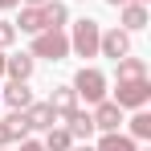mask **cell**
<instances>
[{"instance_id":"obj_4","label":"cell","mask_w":151,"mask_h":151,"mask_svg":"<svg viewBox=\"0 0 151 151\" xmlns=\"http://www.w3.org/2000/svg\"><path fill=\"white\" fill-rule=\"evenodd\" d=\"M151 98V82L147 78H135V82H119V90H114V102L119 106H143V102Z\"/></svg>"},{"instance_id":"obj_11","label":"cell","mask_w":151,"mask_h":151,"mask_svg":"<svg viewBox=\"0 0 151 151\" xmlns=\"http://www.w3.org/2000/svg\"><path fill=\"white\" fill-rule=\"evenodd\" d=\"M0 98L8 102L12 110H25L29 102H33V94H29V86H25V82H8V86L0 90Z\"/></svg>"},{"instance_id":"obj_7","label":"cell","mask_w":151,"mask_h":151,"mask_svg":"<svg viewBox=\"0 0 151 151\" xmlns=\"http://www.w3.org/2000/svg\"><path fill=\"white\" fill-rule=\"evenodd\" d=\"M21 114H25L29 131H49V127L57 123V114L49 110V102H29V106L21 110Z\"/></svg>"},{"instance_id":"obj_25","label":"cell","mask_w":151,"mask_h":151,"mask_svg":"<svg viewBox=\"0 0 151 151\" xmlns=\"http://www.w3.org/2000/svg\"><path fill=\"white\" fill-rule=\"evenodd\" d=\"M29 4H49V0H29Z\"/></svg>"},{"instance_id":"obj_5","label":"cell","mask_w":151,"mask_h":151,"mask_svg":"<svg viewBox=\"0 0 151 151\" xmlns=\"http://www.w3.org/2000/svg\"><path fill=\"white\" fill-rule=\"evenodd\" d=\"M98 53L110 57V61L127 57V53H131V33H127V29H110V33H102V37H98Z\"/></svg>"},{"instance_id":"obj_16","label":"cell","mask_w":151,"mask_h":151,"mask_svg":"<svg viewBox=\"0 0 151 151\" xmlns=\"http://www.w3.org/2000/svg\"><path fill=\"white\" fill-rule=\"evenodd\" d=\"M94 151H135V139L131 135H119V131H106Z\"/></svg>"},{"instance_id":"obj_21","label":"cell","mask_w":151,"mask_h":151,"mask_svg":"<svg viewBox=\"0 0 151 151\" xmlns=\"http://www.w3.org/2000/svg\"><path fill=\"white\" fill-rule=\"evenodd\" d=\"M21 151H45V143H33V139H21Z\"/></svg>"},{"instance_id":"obj_2","label":"cell","mask_w":151,"mask_h":151,"mask_svg":"<svg viewBox=\"0 0 151 151\" xmlns=\"http://www.w3.org/2000/svg\"><path fill=\"white\" fill-rule=\"evenodd\" d=\"M98 37H102L98 21H78L74 37H70V49H74L78 57H98Z\"/></svg>"},{"instance_id":"obj_13","label":"cell","mask_w":151,"mask_h":151,"mask_svg":"<svg viewBox=\"0 0 151 151\" xmlns=\"http://www.w3.org/2000/svg\"><path fill=\"white\" fill-rule=\"evenodd\" d=\"M123 29L127 33L147 29V8H143V4H123Z\"/></svg>"},{"instance_id":"obj_27","label":"cell","mask_w":151,"mask_h":151,"mask_svg":"<svg viewBox=\"0 0 151 151\" xmlns=\"http://www.w3.org/2000/svg\"><path fill=\"white\" fill-rule=\"evenodd\" d=\"M0 151H4V147H0Z\"/></svg>"},{"instance_id":"obj_22","label":"cell","mask_w":151,"mask_h":151,"mask_svg":"<svg viewBox=\"0 0 151 151\" xmlns=\"http://www.w3.org/2000/svg\"><path fill=\"white\" fill-rule=\"evenodd\" d=\"M110 4L119 8V4H147V0H110Z\"/></svg>"},{"instance_id":"obj_10","label":"cell","mask_w":151,"mask_h":151,"mask_svg":"<svg viewBox=\"0 0 151 151\" xmlns=\"http://www.w3.org/2000/svg\"><path fill=\"white\" fill-rule=\"evenodd\" d=\"M4 74L12 82H29L33 74V53H17V57H4Z\"/></svg>"},{"instance_id":"obj_15","label":"cell","mask_w":151,"mask_h":151,"mask_svg":"<svg viewBox=\"0 0 151 151\" xmlns=\"http://www.w3.org/2000/svg\"><path fill=\"white\" fill-rule=\"evenodd\" d=\"M114 65H119V82H135V78H147V65H143V57H119Z\"/></svg>"},{"instance_id":"obj_8","label":"cell","mask_w":151,"mask_h":151,"mask_svg":"<svg viewBox=\"0 0 151 151\" xmlns=\"http://www.w3.org/2000/svg\"><path fill=\"white\" fill-rule=\"evenodd\" d=\"M49 110L57 114V119H65L70 110H78V94H74V86H57L49 94Z\"/></svg>"},{"instance_id":"obj_20","label":"cell","mask_w":151,"mask_h":151,"mask_svg":"<svg viewBox=\"0 0 151 151\" xmlns=\"http://www.w3.org/2000/svg\"><path fill=\"white\" fill-rule=\"evenodd\" d=\"M12 41H17V25L12 21H0V49H8Z\"/></svg>"},{"instance_id":"obj_1","label":"cell","mask_w":151,"mask_h":151,"mask_svg":"<svg viewBox=\"0 0 151 151\" xmlns=\"http://www.w3.org/2000/svg\"><path fill=\"white\" fill-rule=\"evenodd\" d=\"M70 53V37L61 29H41L33 33V57H49V61H61Z\"/></svg>"},{"instance_id":"obj_3","label":"cell","mask_w":151,"mask_h":151,"mask_svg":"<svg viewBox=\"0 0 151 151\" xmlns=\"http://www.w3.org/2000/svg\"><path fill=\"white\" fill-rule=\"evenodd\" d=\"M74 94L86 102H102L106 98V78L98 74V70H82V74L74 78Z\"/></svg>"},{"instance_id":"obj_24","label":"cell","mask_w":151,"mask_h":151,"mask_svg":"<svg viewBox=\"0 0 151 151\" xmlns=\"http://www.w3.org/2000/svg\"><path fill=\"white\" fill-rule=\"evenodd\" d=\"M70 151H94V147H70Z\"/></svg>"},{"instance_id":"obj_6","label":"cell","mask_w":151,"mask_h":151,"mask_svg":"<svg viewBox=\"0 0 151 151\" xmlns=\"http://www.w3.org/2000/svg\"><path fill=\"white\" fill-rule=\"evenodd\" d=\"M94 106H98V110H94V114H90V119H94V131H102V135H106V131H119V123H123V106H119V102H94Z\"/></svg>"},{"instance_id":"obj_18","label":"cell","mask_w":151,"mask_h":151,"mask_svg":"<svg viewBox=\"0 0 151 151\" xmlns=\"http://www.w3.org/2000/svg\"><path fill=\"white\" fill-rule=\"evenodd\" d=\"M70 147H74V135H70V131H57V127H49L45 151H70Z\"/></svg>"},{"instance_id":"obj_9","label":"cell","mask_w":151,"mask_h":151,"mask_svg":"<svg viewBox=\"0 0 151 151\" xmlns=\"http://www.w3.org/2000/svg\"><path fill=\"white\" fill-rule=\"evenodd\" d=\"M29 135V123H25V114L17 110V114H8V119H0V147L4 143H12V139H25Z\"/></svg>"},{"instance_id":"obj_17","label":"cell","mask_w":151,"mask_h":151,"mask_svg":"<svg viewBox=\"0 0 151 151\" xmlns=\"http://www.w3.org/2000/svg\"><path fill=\"white\" fill-rule=\"evenodd\" d=\"M41 12H45V29H61L65 25V4H57V0H49V4H41Z\"/></svg>"},{"instance_id":"obj_12","label":"cell","mask_w":151,"mask_h":151,"mask_svg":"<svg viewBox=\"0 0 151 151\" xmlns=\"http://www.w3.org/2000/svg\"><path fill=\"white\" fill-rule=\"evenodd\" d=\"M65 131H70V135H74V139H90V135H94V119H90V114H86V110H70V114H65Z\"/></svg>"},{"instance_id":"obj_19","label":"cell","mask_w":151,"mask_h":151,"mask_svg":"<svg viewBox=\"0 0 151 151\" xmlns=\"http://www.w3.org/2000/svg\"><path fill=\"white\" fill-rule=\"evenodd\" d=\"M131 139H151V114L147 110H139L131 119Z\"/></svg>"},{"instance_id":"obj_14","label":"cell","mask_w":151,"mask_h":151,"mask_svg":"<svg viewBox=\"0 0 151 151\" xmlns=\"http://www.w3.org/2000/svg\"><path fill=\"white\" fill-rule=\"evenodd\" d=\"M21 33H41L45 29V12H41V4H29V8H21Z\"/></svg>"},{"instance_id":"obj_23","label":"cell","mask_w":151,"mask_h":151,"mask_svg":"<svg viewBox=\"0 0 151 151\" xmlns=\"http://www.w3.org/2000/svg\"><path fill=\"white\" fill-rule=\"evenodd\" d=\"M17 4H21V0H0V8H17Z\"/></svg>"},{"instance_id":"obj_26","label":"cell","mask_w":151,"mask_h":151,"mask_svg":"<svg viewBox=\"0 0 151 151\" xmlns=\"http://www.w3.org/2000/svg\"><path fill=\"white\" fill-rule=\"evenodd\" d=\"M0 74H4V53H0Z\"/></svg>"}]
</instances>
